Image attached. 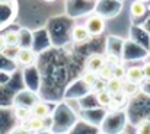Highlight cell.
I'll use <instances>...</instances> for the list:
<instances>
[{
  "label": "cell",
  "mask_w": 150,
  "mask_h": 134,
  "mask_svg": "<svg viewBox=\"0 0 150 134\" xmlns=\"http://www.w3.org/2000/svg\"><path fill=\"white\" fill-rule=\"evenodd\" d=\"M85 26L88 28L91 35H100L105 29V21H103V18H100L98 15H93L86 21Z\"/></svg>",
  "instance_id": "obj_1"
},
{
  "label": "cell",
  "mask_w": 150,
  "mask_h": 134,
  "mask_svg": "<svg viewBox=\"0 0 150 134\" xmlns=\"http://www.w3.org/2000/svg\"><path fill=\"white\" fill-rule=\"evenodd\" d=\"M124 79L127 80V83L137 86V85H140L146 77H144V73H143V69H142V67L133 66V67H130V69L125 70V77H124Z\"/></svg>",
  "instance_id": "obj_2"
},
{
  "label": "cell",
  "mask_w": 150,
  "mask_h": 134,
  "mask_svg": "<svg viewBox=\"0 0 150 134\" xmlns=\"http://www.w3.org/2000/svg\"><path fill=\"white\" fill-rule=\"evenodd\" d=\"M22 128L26 130V131H32V133H40L44 130V118H40V117H31L28 118L26 121L22 123Z\"/></svg>",
  "instance_id": "obj_3"
},
{
  "label": "cell",
  "mask_w": 150,
  "mask_h": 134,
  "mask_svg": "<svg viewBox=\"0 0 150 134\" xmlns=\"http://www.w3.org/2000/svg\"><path fill=\"white\" fill-rule=\"evenodd\" d=\"M106 60L100 55V54H92L89 58H88V63H86V70H91V72H99L100 69L105 66Z\"/></svg>",
  "instance_id": "obj_4"
},
{
  "label": "cell",
  "mask_w": 150,
  "mask_h": 134,
  "mask_svg": "<svg viewBox=\"0 0 150 134\" xmlns=\"http://www.w3.org/2000/svg\"><path fill=\"white\" fill-rule=\"evenodd\" d=\"M16 58H18V61H19L21 64H23V66H31V64L34 63V60H35V54H34V51L29 50V48H22V50H19V51L16 52Z\"/></svg>",
  "instance_id": "obj_5"
},
{
  "label": "cell",
  "mask_w": 150,
  "mask_h": 134,
  "mask_svg": "<svg viewBox=\"0 0 150 134\" xmlns=\"http://www.w3.org/2000/svg\"><path fill=\"white\" fill-rule=\"evenodd\" d=\"M89 37H91V34H89L88 28H86V26H83V25H77V26H74V28H73V31H71V38H73L76 43L88 41V40H89Z\"/></svg>",
  "instance_id": "obj_6"
},
{
  "label": "cell",
  "mask_w": 150,
  "mask_h": 134,
  "mask_svg": "<svg viewBox=\"0 0 150 134\" xmlns=\"http://www.w3.org/2000/svg\"><path fill=\"white\" fill-rule=\"evenodd\" d=\"M124 89V83H122V79H118V77H111L106 80V90H109L112 95H118L121 93Z\"/></svg>",
  "instance_id": "obj_7"
},
{
  "label": "cell",
  "mask_w": 150,
  "mask_h": 134,
  "mask_svg": "<svg viewBox=\"0 0 150 134\" xmlns=\"http://www.w3.org/2000/svg\"><path fill=\"white\" fill-rule=\"evenodd\" d=\"M31 114L34 117H40V118H47L50 114V108L48 105L42 104V102H35L31 108Z\"/></svg>",
  "instance_id": "obj_8"
},
{
  "label": "cell",
  "mask_w": 150,
  "mask_h": 134,
  "mask_svg": "<svg viewBox=\"0 0 150 134\" xmlns=\"http://www.w3.org/2000/svg\"><path fill=\"white\" fill-rule=\"evenodd\" d=\"M4 41H6V45L9 48H16L21 44V35L16 31H9V32L4 34Z\"/></svg>",
  "instance_id": "obj_9"
},
{
  "label": "cell",
  "mask_w": 150,
  "mask_h": 134,
  "mask_svg": "<svg viewBox=\"0 0 150 134\" xmlns=\"http://www.w3.org/2000/svg\"><path fill=\"white\" fill-rule=\"evenodd\" d=\"M130 13H131V16H134V18L143 16V15L146 13V4H144L143 1L134 0V1L131 3V6H130Z\"/></svg>",
  "instance_id": "obj_10"
},
{
  "label": "cell",
  "mask_w": 150,
  "mask_h": 134,
  "mask_svg": "<svg viewBox=\"0 0 150 134\" xmlns=\"http://www.w3.org/2000/svg\"><path fill=\"white\" fill-rule=\"evenodd\" d=\"M112 96H114V95H112L109 90L103 89V90H100V92L96 93V101H98L99 105L106 106V105H109V104L112 102Z\"/></svg>",
  "instance_id": "obj_11"
},
{
  "label": "cell",
  "mask_w": 150,
  "mask_h": 134,
  "mask_svg": "<svg viewBox=\"0 0 150 134\" xmlns=\"http://www.w3.org/2000/svg\"><path fill=\"white\" fill-rule=\"evenodd\" d=\"M98 80H99V74H98L96 72L86 70V73L83 74V82H85L88 86H93Z\"/></svg>",
  "instance_id": "obj_12"
},
{
  "label": "cell",
  "mask_w": 150,
  "mask_h": 134,
  "mask_svg": "<svg viewBox=\"0 0 150 134\" xmlns=\"http://www.w3.org/2000/svg\"><path fill=\"white\" fill-rule=\"evenodd\" d=\"M98 74H99L100 79H103V80L111 79V77L114 76V66H111V64L105 63V66H103L99 72H98Z\"/></svg>",
  "instance_id": "obj_13"
},
{
  "label": "cell",
  "mask_w": 150,
  "mask_h": 134,
  "mask_svg": "<svg viewBox=\"0 0 150 134\" xmlns=\"http://www.w3.org/2000/svg\"><path fill=\"white\" fill-rule=\"evenodd\" d=\"M15 117L19 120V121H26L28 118H31L32 117V114H31V111H28L26 108H16V111H15Z\"/></svg>",
  "instance_id": "obj_14"
},
{
  "label": "cell",
  "mask_w": 150,
  "mask_h": 134,
  "mask_svg": "<svg viewBox=\"0 0 150 134\" xmlns=\"http://www.w3.org/2000/svg\"><path fill=\"white\" fill-rule=\"evenodd\" d=\"M137 134H150V120H143L139 125H137V130H136Z\"/></svg>",
  "instance_id": "obj_15"
},
{
  "label": "cell",
  "mask_w": 150,
  "mask_h": 134,
  "mask_svg": "<svg viewBox=\"0 0 150 134\" xmlns=\"http://www.w3.org/2000/svg\"><path fill=\"white\" fill-rule=\"evenodd\" d=\"M114 77H118V79H124L125 77V69L121 64L114 66Z\"/></svg>",
  "instance_id": "obj_16"
},
{
  "label": "cell",
  "mask_w": 150,
  "mask_h": 134,
  "mask_svg": "<svg viewBox=\"0 0 150 134\" xmlns=\"http://www.w3.org/2000/svg\"><path fill=\"white\" fill-rule=\"evenodd\" d=\"M142 69H143L144 77H146L147 80H150V61H147V63H146V64H144V66H143Z\"/></svg>",
  "instance_id": "obj_17"
},
{
  "label": "cell",
  "mask_w": 150,
  "mask_h": 134,
  "mask_svg": "<svg viewBox=\"0 0 150 134\" xmlns=\"http://www.w3.org/2000/svg\"><path fill=\"white\" fill-rule=\"evenodd\" d=\"M6 48H7V45H6V41H4V35H0V52H3Z\"/></svg>",
  "instance_id": "obj_18"
},
{
  "label": "cell",
  "mask_w": 150,
  "mask_h": 134,
  "mask_svg": "<svg viewBox=\"0 0 150 134\" xmlns=\"http://www.w3.org/2000/svg\"><path fill=\"white\" fill-rule=\"evenodd\" d=\"M139 1H143V3H147V1H150V0H139Z\"/></svg>",
  "instance_id": "obj_19"
},
{
  "label": "cell",
  "mask_w": 150,
  "mask_h": 134,
  "mask_svg": "<svg viewBox=\"0 0 150 134\" xmlns=\"http://www.w3.org/2000/svg\"><path fill=\"white\" fill-rule=\"evenodd\" d=\"M6 1H9V0H0V3H6Z\"/></svg>",
  "instance_id": "obj_20"
}]
</instances>
